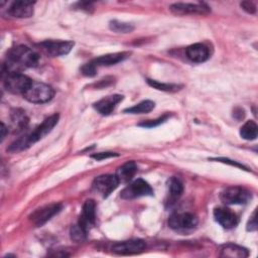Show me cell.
I'll return each instance as SVG.
<instances>
[{"instance_id":"obj_1","label":"cell","mask_w":258,"mask_h":258,"mask_svg":"<svg viewBox=\"0 0 258 258\" xmlns=\"http://www.w3.org/2000/svg\"><path fill=\"white\" fill-rule=\"evenodd\" d=\"M38 54L25 45H16L7 52L3 66V73H21V71L34 68L38 63Z\"/></svg>"},{"instance_id":"obj_2","label":"cell","mask_w":258,"mask_h":258,"mask_svg":"<svg viewBox=\"0 0 258 258\" xmlns=\"http://www.w3.org/2000/svg\"><path fill=\"white\" fill-rule=\"evenodd\" d=\"M53 95L54 91L50 86L44 83L32 81L28 89L23 94V97L30 103L42 104L50 101Z\"/></svg>"},{"instance_id":"obj_3","label":"cell","mask_w":258,"mask_h":258,"mask_svg":"<svg viewBox=\"0 0 258 258\" xmlns=\"http://www.w3.org/2000/svg\"><path fill=\"white\" fill-rule=\"evenodd\" d=\"M221 201L226 205H243L251 199V192L241 186H229L220 194Z\"/></svg>"},{"instance_id":"obj_4","label":"cell","mask_w":258,"mask_h":258,"mask_svg":"<svg viewBox=\"0 0 258 258\" xmlns=\"http://www.w3.org/2000/svg\"><path fill=\"white\" fill-rule=\"evenodd\" d=\"M198 225V218L190 213H176L169 217L168 226L177 232L194 230Z\"/></svg>"},{"instance_id":"obj_5","label":"cell","mask_w":258,"mask_h":258,"mask_svg":"<svg viewBox=\"0 0 258 258\" xmlns=\"http://www.w3.org/2000/svg\"><path fill=\"white\" fill-rule=\"evenodd\" d=\"M31 80L21 73L7 74L4 79L5 89L12 94H24L31 84Z\"/></svg>"},{"instance_id":"obj_6","label":"cell","mask_w":258,"mask_h":258,"mask_svg":"<svg viewBox=\"0 0 258 258\" xmlns=\"http://www.w3.org/2000/svg\"><path fill=\"white\" fill-rule=\"evenodd\" d=\"M153 189L149 185L148 182L145 180L138 178L134 181H132L129 185H127L122 191H121V198L125 200H133L140 197H146V196H152Z\"/></svg>"},{"instance_id":"obj_7","label":"cell","mask_w":258,"mask_h":258,"mask_svg":"<svg viewBox=\"0 0 258 258\" xmlns=\"http://www.w3.org/2000/svg\"><path fill=\"white\" fill-rule=\"evenodd\" d=\"M118 184L119 181L115 174H103L94 179L92 187L103 198H107L118 186Z\"/></svg>"},{"instance_id":"obj_8","label":"cell","mask_w":258,"mask_h":258,"mask_svg":"<svg viewBox=\"0 0 258 258\" xmlns=\"http://www.w3.org/2000/svg\"><path fill=\"white\" fill-rule=\"evenodd\" d=\"M40 49L49 56H59L68 54L73 46V41H57V40H45L40 42L39 44Z\"/></svg>"},{"instance_id":"obj_9","label":"cell","mask_w":258,"mask_h":258,"mask_svg":"<svg viewBox=\"0 0 258 258\" xmlns=\"http://www.w3.org/2000/svg\"><path fill=\"white\" fill-rule=\"evenodd\" d=\"M169 9L172 13L177 15H185V14H199L205 15L211 12L209 6L204 3H183L177 2L173 3L169 6Z\"/></svg>"},{"instance_id":"obj_10","label":"cell","mask_w":258,"mask_h":258,"mask_svg":"<svg viewBox=\"0 0 258 258\" xmlns=\"http://www.w3.org/2000/svg\"><path fill=\"white\" fill-rule=\"evenodd\" d=\"M145 249V242L140 239H131L115 243L111 250L118 255L138 254Z\"/></svg>"},{"instance_id":"obj_11","label":"cell","mask_w":258,"mask_h":258,"mask_svg":"<svg viewBox=\"0 0 258 258\" xmlns=\"http://www.w3.org/2000/svg\"><path fill=\"white\" fill-rule=\"evenodd\" d=\"M58 118H59L58 114H52L49 117H47L46 119H44L43 122L39 126H37L33 132H31L30 134L27 135L29 144L32 145L33 143H35L38 140H40L41 138H43L46 134H48L51 131V129L57 124Z\"/></svg>"},{"instance_id":"obj_12","label":"cell","mask_w":258,"mask_h":258,"mask_svg":"<svg viewBox=\"0 0 258 258\" xmlns=\"http://www.w3.org/2000/svg\"><path fill=\"white\" fill-rule=\"evenodd\" d=\"M61 209L60 204H50L47 206H44L40 209H37L31 216L30 221L36 226H42L45 224L51 217H53L55 214H57Z\"/></svg>"},{"instance_id":"obj_13","label":"cell","mask_w":258,"mask_h":258,"mask_svg":"<svg viewBox=\"0 0 258 258\" xmlns=\"http://www.w3.org/2000/svg\"><path fill=\"white\" fill-rule=\"evenodd\" d=\"M214 218L225 229H232L238 224L236 214L225 207L216 208L214 210Z\"/></svg>"},{"instance_id":"obj_14","label":"cell","mask_w":258,"mask_h":258,"mask_svg":"<svg viewBox=\"0 0 258 258\" xmlns=\"http://www.w3.org/2000/svg\"><path fill=\"white\" fill-rule=\"evenodd\" d=\"M32 1H14L10 4L7 12L9 15L17 18H28L33 15Z\"/></svg>"},{"instance_id":"obj_15","label":"cell","mask_w":258,"mask_h":258,"mask_svg":"<svg viewBox=\"0 0 258 258\" xmlns=\"http://www.w3.org/2000/svg\"><path fill=\"white\" fill-rule=\"evenodd\" d=\"M96 221V203L93 200H87L82 209V214L79 219V224L87 231L95 224Z\"/></svg>"},{"instance_id":"obj_16","label":"cell","mask_w":258,"mask_h":258,"mask_svg":"<svg viewBox=\"0 0 258 258\" xmlns=\"http://www.w3.org/2000/svg\"><path fill=\"white\" fill-rule=\"evenodd\" d=\"M123 96L121 95H110L107 96L94 104V108L102 115H109L111 114L119 102H121Z\"/></svg>"},{"instance_id":"obj_17","label":"cell","mask_w":258,"mask_h":258,"mask_svg":"<svg viewBox=\"0 0 258 258\" xmlns=\"http://www.w3.org/2000/svg\"><path fill=\"white\" fill-rule=\"evenodd\" d=\"M186 55L194 62H204L209 58L210 51L207 45L194 43L186 48Z\"/></svg>"},{"instance_id":"obj_18","label":"cell","mask_w":258,"mask_h":258,"mask_svg":"<svg viewBox=\"0 0 258 258\" xmlns=\"http://www.w3.org/2000/svg\"><path fill=\"white\" fill-rule=\"evenodd\" d=\"M167 187H168V191H167L166 206H171L180 198L183 191V185L178 178L171 177L168 180Z\"/></svg>"},{"instance_id":"obj_19","label":"cell","mask_w":258,"mask_h":258,"mask_svg":"<svg viewBox=\"0 0 258 258\" xmlns=\"http://www.w3.org/2000/svg\"><path fill=\"white\" fill-rule=\"evenodd\" d=\"M136 172H137L136 163L134 161H127L117 169L115 175L119 183H125L130 181Z\"/></svg>"},{"instance_id":"obj_20","label":"cell","mask_w":258,"mask_h":258,"mask_svg":"<svg viewBox=\"0 0 258 258\" xmlns=\"http://www.w3.org/2000/svg\"><path fill=\"white\" fill-rule=\"evenodd\" d=\"M249 255V252L246 248L236 245V244H225L220 249V256L230 257V258H245Z\"/></svg>"},{"instance_id":"obj_21","label":"cell","mask_w":258,"mask_h":258,"mask_svg":"<svg viewBox=\"0 0 258 258\" xmlns=\"http://www.w3.org/2000/svg\"><path fill=\"white\" fill-rule=\"evenodd\" d=\"M127 52H115V53H108L105 55H101L96 57L95 59L91 60V62L97 68L100 66H112L118 63L127 57Z\"/></svg>"},{"instance_id":"obj_22","label":"cell","mask_w":258,"mask_h":258,"mask_svg":"<svg viewBox=\"0 0 258 258\" xmlns=\"http://www.w3.org/2000/svg\"><path fill=\"white\" fill-rule=\"evenodd\" d=\"M10 118L14 131H22L24 128H26L28 124V117L26 116L25 112L21 109L12 110Z\"/></svg>"},{"instance_id":"obj_23","label":"cell","mask_w":258,"mask_h":258,"mask_svg":"<svg viewBox=\"0 0 258 258\" xmlns=\"http://www.w3.org/2000/svg\"><path fill=\"white\" fill-rule=\"evenodd\" d=\"M258 127L253 120L247 121L240 129V135L245 140H254L257 137Z\"/></svg>"},{"instance_id":"obj_24","label":"cell","mask_w":258,"mask_h":258,"mask_svg":"<svg viewBox=\"0 0 258 258\" xmlns=\"http://www.w3.org/2000/svg\"><path fill=\"white\" fill-rule=\"evenodd\" d=\"M154 102L150 101V100H145L142 101L130 108H127L124 110L125 113H130V114H144V113H148L150 111L153 110L154 108Z\"/></svg>"},{"instance_id":"obj_25","label":"cell","mask_w":258,"mask_h":258,"mask_svg":"<svg viewBox=\"0 0 258 258\" xmlns=\"http://www.w3.org/2000/svg\"><path fill=\"white\" fill-rule=\"evenodd\" d=\"M71 239L75 242H83L87 238V230L82 227L79 223L76 225H73L70 230Z\"/></svg>"},{"instance_id":"obj_26","label":"cell","mask_w":258,"mask_h":258,"mask_svg":"<svg viewBox=\"0 0 258 258\" xmlns=\"http://www.w3.org/2000/svg\"><path fill=\"white\" fill-rule=\"evenodd\" d=\"M147 83L149 86L153 87L156 90H160V91H165V92H176L179 90L180 86L175 85V84H167V83H160L158 81L155 80H147Z\"/></svg>"},{"instance_id":"obj_27","label":"cell","mask_w":258,"mask_h":258,"mask_svg":"<svg viewBox=\"0 0 258 258\" xmlns=\"http://www.w3.org/2000/svg\"><path fill=\"white\" fill-rule=\"evenodd\" d=\"M109 26H110L111 30H113L117 33H129L134 29L132 24L126 23V22H121L118 20H112L110 22Z\"/></svg>"},{"instance_id":"obj_28","label":"cell","mask_w":258,"mask_h":258,"mask_svg":"<svg viewBox=\"0 0 258 258\" xmlns=\"http://www.w3.org/2000/svg\"><path fill=\"white\" fill-rule=\"evenodd\" d=\"M81 72L86 77H94L96 75L97 68L90 61V62H88V63H86L82 67Z\"/></svg>"},{"instance_id":"obj_29","label":"cell","mask_w":258,"mask_h":258,"mask_svg":"<svg viewBox=\"0 0 258 258\" xmlns=\"http://www.w3.org/2000/svg\"><path fill=\"white\" fill-rule=\"evenodd\" d=\"M167 117H168L167 115H164V116H162V117H160V118H158V119L144 121V122H142V123H139L138 125H139V126H142V127H147V128L155 127V126H157V125H159V124L163 123V122L166 120V118H167Z\"/></svg>"},{"instance_id":"obj_30","label":"cell","mask_w":258,"mask_h":258,"mask_svg":"<svg viewBox=\"0 0 258 258\" xmlns=\"http://www.w3.org/2000/svg\"><path fill=\"white\" fill-rule=\"evenodd\" d=\"M241 7L243 10H245L246 12L250 13V14H254L256 12V6L254 5L253 2L250 1H243L241 2Z\"/></svg>"},{"instance_id":"obj_31","label":"cell","mask_w":258,"mask_h":258,"mask_svg":"<svg viewBox=\"0 0 258 258\" xmlns=\"http://www.w3.org/2000/svg\"><path fill=\"white\" fill-rule=\"evenodd\" d=\"M114 156H118V154L115 152H100V153L92 155V157L95 158L96 160H103V159L114 157Z\"/></svg>"},{"instance_id":"obj_32","label":"cell","mask_w":258,"mask_h":258,"mask_svg":"<svg viewBox=\"0 0 258 258\" xmlns=\"http://www.w3.org/2000/svg\"><path fill=\"white\" fill-rule=\"evenodd\" d=\"M247 230L248 231H256L257 230V222H256V211L253 213V215L251 216L248 224H247Z\"/></svg>"},{"instance_id":"obj_33","label":"cell","mask_w":258,"mask_h":258,"mask_svg":"<svg viewBox=\"0 0 258 258\" xmlns=\"http://www.w3.org/2000/svg\"><path fill=\"white\" fill-rule=\"evenodd\" d=\"M2 125V129H1V131H2V135H1V139L3 140L4 138H5V135H6V131H7V129H6V126H5V124L4 123H2L1 124Z\"/></svg>"}]
</instances>
